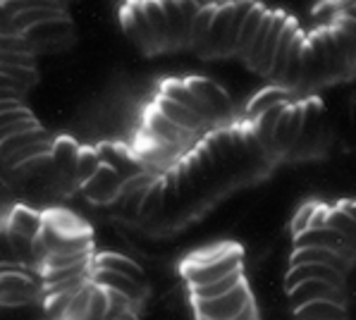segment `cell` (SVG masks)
<instances>
[{
    "mask_svg": "<svg viewBox=\"0 0 356 320\" xmlns=\"http://www.w3.org/2000/svg\"><path fill=\"white\" fill-rule=\"evenodd\" d=\"M120 22H122L124 34L131 38L136 48L144 55H161V43L151 29V22L146 17L144 3H124L120 10Z\"/></svg>",
    "mask_w": 356,
    "mask_h": 320,
    "instance_id": "7a4b0ae2",
    "label": "cell"
},
{
    "mask_svg": "<svg viewBox=\"0 0 356 320\" xmlns=\"http://www.w3.org/2000/svg\"><path fill=\"white\" fill-rule=\"evenodd\" d=\"M287 294H289V303H292V311L309 306L314 301H335L344 306V289H337V287H332L325 280H311V282L294 287Z\"/></svg>",
    "mask_w": 356,
    "mask_h": 320,
    "instance_id": "8fae6325",
    "label": "cell"
},
{
    "mask_svg": "<svg viewBox=\"0 0 356 320\" xmlns=\"http://www.w3.org/2000/svg\"><path fill=\"white\" fill-rule=\"evenodd\" d=\"M254 301L249 291V285L242 282L237 289H232L229 294L220 296V299H211V301H194L196 316L206 318V320H232L244 311L249 303Z\"/></svg>",
    "mask_w": 356,
    "mask_h": 320,
    "instance_id": "5b68a950",
    "label": "cell"
},
{
    "mask_svg": "<svg viewBox=\"0 0 356 320\" xmlns=\"http://www.w3.org/2000/svg\"><path fill=\"white\" fill-rule=\"evenodd\" d=\"M43 296V282L22 270L3 268V306H22Z\"/></svg>",
    "mask_w": 356,
    "mask_h": 320,
    "instance_id": "ba28073f",
    "label": "cell"
},
{
    "mask_svg": "<svg viewBox=\"0 0 356 320\" xmlns=\"http://www.w3.org/2000/svg\"><path fill=\"white\" fill-rule=\"evenodd\" d=\"M94 268H98V270H113V273L127 275V278H129V280H134L136 285L146 287V275H144V270L136 266L134 261H129V258L120 256V253H113V251L96 253Z\"/></svg>",
    "mask_w": 356,
    "mask_h": 320,
    "instance_id": "7402d4cb",
    "label": "cell"
},
{
    "mask_svg": "<svg viewBox=\"0 0 356 320\" xmlns=\"http://www.w3.org/2000/svg\"><path fill=\"white\" fill-rule=\"evenodd\" d=\"M101 165L103 163H101V156H98L96 146H81L79 165H76V186L84 189V186L98 175Z\"/></svg>",
    "mask_w": 356,
    "mask_h": 320,
    "instance_id": "f546056e",
    "label": "cell"
},
{
    "mask_svg": "<svg viewBox=\"0 0 356 320\" xmlns=\"http://www.w3.org/2000/svg\"><path fill=\"white\" fill-rule=\"evenodd\" d=\"M297 249H327L335 251L339 256H344L349 263L356 261V256L349 251L347 241L342 239V234H337L335 230L325 227V230H309L304 234L294 237V251Z\"/></svg>",
    "mask_w": 356,
    "mask_h": 320,
    "instance_id": "4fadbf2b",
    "label": "cell"
},
{
    "mask_svg": "<svg viewBox=\"0 0 356 320\" xmlns=\"http://www.w3.org/2000/svg\"><path fill=\"white\" fill-rule=\"evenodd\" d=\"M184 81H187L191 93H194L206 106L208 113L213 115L216 125H222L229 115H232V101H229L227 91L222 89V86H218L213 79H206V77H187Z\"/></svg>",
    "mask_w": 356,
    "mask_h": 320,
    "instance_id": "8992f818",
    "label": "cell"
},
{
    "mask_svg": "<svg viewBox=\"0 0 356 320\" xmlns=\"http://www.w3.org/2000/svg\"><path fill=\"white\" fill-rule=\"evenodd\" d=\"M81 191H84V196L89 198L91 203H98V206L118 203L120 191H122V177L115 173L111 165H101L98 175Z\"/></svg>",
    "mask_w": 356,
    "mask_h": 320,
    "instance_id": "7c38bea8",
    "label": "cell"
},
{
    "mask_svg": "<svg viewBox=\"0 0 356 320\" xmlns=\"http://www.w3.org/2000/svg\"><path fill=\"white\" fill-rule=\"evenodd\" d=\"M158 96H165L170 101L179 103V106H184L191 113H196L201 120L208 125V127H216V120H213V115L208 113L204 103L199 101V98L191 93V89L187 86V81L184 79H163L161 86H158Z\"/></svg>",
    "mask_w": 356,
    "mask_h": 320,
    "instance_id": "9a60e30c",
    "label": "cell"
},
{
    "mask_svg": "<svg viewBox=\"0 0 356 320\" xmlns=\"http://www.w3.org/2000/svg\"><path fill=\"white\" fill-rule=\"evenodd\" d=\"M218 3H201V10L196 13L194 22H191V36H189V48L196 53H204L206 41H208V31H211L213 17H216Z\"/></svg>",
    "mask_w": 356,
    "mask_h": 320,
    "instance_id": "cb8c5ba5",
    "label": "cell"
},
{
    "mask_svg": "<svg viewBox=\"0 0 356 320\" xmlns=\"http://www.w3.org/2000/svg\"><path fill=\"white\" fill-rule=\"evenodd\" d=\"M299 24L294 17H289L287 26L282 31V38H280V46H277V53H275V63H273V74H270V81L275 86L282 84L284 79V70H287V60H289V53H292V43L294 38L299 34Z\"/></svg>",
    "mask_w": 356,
    "mask_h": 320,
    "instance_id": "603a6c76",
    "label": "cell"
},
{
    "mask_svg": "<svg viewBox=\"0 0 356 320\" xmlns=\"http://www.w3.org/2000/svg\"><path fill=\"white\" fill-rule=\"evenodd\" d=\"M282 103H292V91L282 89V86H266L246 103V110H244V122L246 125H254L261 115H266L268 110H273L275 106H282Z\"/></svg>",
    "mask_w": 356,
    "mask_h": 320,
    "instance_id": "2e32d148",
    "label": "cell"
},
{
    "mask_svg": "<svg viewBox=\"0 0 356 320\" xmlns=\"http://www.w3.org/2000/svg\"><path fill=\"white\" fill-rule=\"evenodd\" d=\"M246 282L244 280V270H237V273L227 275L225 280H218V282L208 285V287H196L191 289V299L194 301H211V299H220V296L229 294L232 289H237L239 285Z\"/></svg>",
    "mask_w": 356,
    "mask_h": 320,
    "instance_id": "484cf974",
    "label": "cell"
},
{
    "mask_svg": "<svg viewBox=\"0 0 356 320\" xmlns=\"http://www.w3.org/2000/svg\"><path fill=\"white\" fill-rule=\"evenodd\" d=\"M91 280L103 287V289H113V291H120V294L129 296L131 301H139L141 296H144V287L136 285L134 280H129L127 275H120V273H113V270H98L94 268V275H91Z\"/></svg>",
    "mask_w": 356,
    "mask_h": 320,
    "instance_id": "44dd1931",
    "label": "cell"
},
{
    "mask_svg": "<svg viewBox=\"0 0 356 320\" xmlns=\"http://www.w3.org/2000/svg\"><path fill=\"white\" fill-rule=\"evenodd\" d=\"M234 249V244H220V246H206V249L191 253L182 266H208V263H218Z\"/></svg>",
    "mask_w": 356,
    "mask_h": 320,
    "instance_id": "836d02e7",
    "label": "cell"
},
{
    "mask_svg": "<svg viewBox=\"0 0 356 320\" xmlns=\"http://www.w3.org/2000/svg\"><path fill=\"white\" fill-rule=\"evenodd\" d=\"M318 206H321V203H304V206L299 208V213L294 215V220H292L294 237H299V234H304V232L311 230V220H314V215H316V211H318Z\"/></svg>",
    "mask_w": 356,
    "mask_h": 320,
    "instance_id": "d590c367",
    "label": "cell"
},
{
    "mask_svg": "<svg viewBox=\"0 0 356 320\" xmlns=\"http://www.w3.org/2000/svg\"><path fill=\"white\" fill-rule=\"evenodd\" d=\"M76 291H63V294L43 296V311H46V318L48 320H65V316H67V311H70V303H72Z\"/></svg>",
    "mask_w": 356,
    "mask_h": 320,
    "instance_id": "1f68e13d",
    "label": "cell"
},
{
    "mask_svg": "<svg viewBox=\"0 0 356 320\" xmlns=\"http://www.w3.org/2000/svg\"><path fill=\"white\" fill-rule=\"evenodd\" d=\"M96 151H98V156H101V163L111 165L115 173L122 177V184L141 177V175H149V170H146V165L141 163V158L136 156L134 148L124 146V143L103 141L96 146Z\"/></svg>",
    "mask_w": 356,
    "mask_h": 320,
    "instance_id": "277c9868",
    "label": "cell"
},
{
    "mask_svg": "<svg viewBox=\"0 0 356 320\" xmlns=\"http://www.w3.org/2000/svg\"><path fill=\"white\" fill-rule=\"evenodd\" d=\"M266 15H268V8H263L261 3H256L254 10L249 13V17H246L244 26H242V36H239V48H237V55L242 60L246 58V53H249L251 43H254L256 34H259V29H261L263 19H266Z\"/></svg>",
    "mask_w": 356,
    "mask_h": 320,
    "instance_id": "83f0119b",
    "label": "cell"
},
{
    "mask_svg": "<svg viewBox=\"0 0 356 320\" xmlns=\"http://www.w3.org/2000/svg\"><path fill=\"white\" fill-rule=\"evenodd\" d=\"M153 108H156L158 113L165 115L170 122H175L177 127H182V129L191 131L194 136H199V134H204L206 129H211V127H208L196 113H191V110H187L184 106H179V103H175V101H170V98H165V96H158L156 103H153Z\"/></svg>",
    "mask_w": 356,
    "mask_h": 320,
    "instance_id": "e0dca14e",
    "label": "cell"
},
{
    "mask_svg": "<svg viewBox=\"0 0 356 320\" xmlns=\"http://www.w3.org/2000/svg\"><path fill=\"white\" fill-rule=\"evenodd\" d=\"M144 139H149L151 143H156V146L165 148L170 156L179 158L182 156V151L189 146L191 139H194V134L187 129H182V127H177L175 122H170L163 113H158L156 108H149L146 110V118H144Z\"/></svg>",
    "mask_w": 356,
    "mask_h": 320,
    "instance_id": "6da1fadb",
    "label": "cell"
},
{
    "mask_svg": "<svg viewBox=\"0 0 356 320\" xmlns=\"http://www.w3.org/2000/svg\"><path fill=\"white\" fill-rule=\"evenodd\" d=\"M311 280H325L337 289H344V275L335 268L327 266H299V268H289L287 278H284V287L287 291H292L294 287L311 282Z\"/></svg>",
    "mask_w": 356,
    "mask_h": 320,
    "instance_id": "ac0fdd59",
    "label": "cell"
},
{
    "mask_svg": "<svg viewBox=\"0 0 356 320\" xmlns=\"http://www.w3.org/2000/svg\"><path fill=\"white\" fill-rule=\"evenodd\" d=\"M108 308H111V299H108V289L98 287L94 282V296H91V308H89V320H106Z\"/></svg>",
    "mask_w": 356,
    "mask_h": 320,
    "instance_id": "e575fe53",
    "label": "cell"
},
{
    "mask_svg": "<svg viewBox=\"0 0 356 320\" xmlns=\"http://www.w3.org/2000/svg\"><path fill=\"white\" fill-rule=\"evenodd\" d=\"M51 146H53L51 156H53V165H56L58 179L65 186H76V165H79L81 146L72 136H58Z\"/></svg>",
    "mask_w": 356,
    "mask_h": 320,
    "instance_id": "30bf717a",
    "label": "cell"
},
{
    "mask_svg": "<svg viewBox=\"0 0 356 320\" xmlns=\"http://www.w3.org/2000/svg\"><path fill=\"white\" fill-rule=\"evenodd\" d=\"M196 320H206V318H196ZM232 320H259V318H256V303L251 301L249 306H246L244 311L239 313L237 318H232Z\"/></svg>",
    "mask_w": 356,
    "mask_h": 320,
    "instance_id": "8d00e7d4",
    "label": "cell"
},
{
    "mask_svg": "<svg viewBox=\"0 0 356 320\" xmlns=\"http://www.w3.org/2000/svg\"><path fill=\"white\" fill-rule=\"evenodd\" d=\"M327 227L335 230L337 234H342V239L347 241L349 251L356 256V220L344 211L339 203L330 208V215H327Z\"/></svg>",
    "mask_w": 356,
    "mask_h": 320,
    "instance_id": "4316f807",
    "label": "cell"
},
{
    "mask_svg": "<svg viewBox=\"0 0 356 320\" xmlns=\"http://www.w3.org/2000/svg\"><path fill=\"white\" fill-rule=\"evenodd\" d=\"M289 22V15L284 10H275V19H273V29H270V36H268L266 46H263V53H261V60L256 65V74L266 77L270 79L273 74V63H275V53H277V46H280V38H282V31Z\"/></svg>",
    "mask_w": 356,
    "mask_h": 320,
    "instance_id": "ffe728a7",
    "label": "cell"
},
{
    "mask_svg": "<svg viewBox=\"0 0 356 320\" xmlns=\"http://www.w3.org/2000/svg\"><path fill=\"white\" fill-rule=\"evenodd\" d=\"M299 266H327L335 268L339 273H347L349 261L344 256H339L335 251L327 249H297L292 251V258H289V268H299Z\"/></svg>",
    "mask_w": 356,
    "mask_h": 320,
    "instance_id": "d6986e66",
    "label": "cell"
},
{
    "mask_svg": "<svg viewBox=\"0 0 356 320\" xmlns=\"http://www.w3.org/2000/svg\"><path fill=\"white\" fill-rule=\"evenodd\" d=\"M163 208H165V175L153 179V184L149 186V194L144 198V206H141L139 218H151V215L161 213Z\"/></svg>",
    "mask_w": 356,
    "mask_h": 320,
    "instance_id": "4dcf8cb0",
    "label": "cell"
},
{
    "mask_svg": "<svg viewBox=\"0 0 356 320\" xmlns=\"http://www.w3.org/2000/svg\"><path fill=\"white\" fill-rule=\"evenodd\" d=\"M43 225H46V218L43 213L34 211L29 206H15L10 211L8 220H5V227L3 232H10V234H17V237H24L29 241H36L43 232Z\"/></svg>",
    "mask_w": 356,
    "mask_h": 320,
    "instance_id": "5bb4252c",
    "label": "cell"
},
{
    "mask_svg": "<svg viewBox=\"0 0 356 320\" xmlns=\"http://www.w3.org/2000/svg\"><path fill=\"white\" fill-rule=\"evenodd\" d=\"M301 134H304V103H289L273 134V153L275 156L289 153L294 146H299Z\"/></svg>",
    "mask_w": 356,
    "mask_h": 320,
    "instance_id": "52a82bcc",
    "label": "cell"
},
{
    "mask_svg": "<svg viewBox=\"0 0 356 320\" xmlns=\"http://www.w3.org/2000/svg\"><path fill=\"white\" fill-rule=\"evenodd\" d=\"M242 263H244V251L239 249V246H234V249L218 263H208V266H182V278L187 280L189 289L208 287V285L218 282V280H225L227 275L237 273V270H242Z\"/></svg>",
    "mask_w": 356,
    "mask_h": 320,
    "instance_id": "3957f363",
    "label": "cell"
},
{
    "mask_svg": "<svg viewBox=\"0 0 356 320\" xmlns=\"http://www.w3.org/2000/svg\"><path fill=\"white\" fill-rule=\"evenodd\" d=\"M294 320H349L347 306L335 301H314L294 311Z\"/></svg>",
    "mask_w": 356,
    "mask_h": 320,
    "instance_id": "d4e9b609",
    "label": "cell"
},
{
    "mask_svg": "<svg viewBox=\"0 0 356 320\" xmlns=\"http://www.w3.org/2000/svg\"><path fill=\"white\" fill-rule=\"evenodd\" d=\"M339 206H342L344 211H347V213L352 215V218L356 220V201H354V203H349V201H342V203H339Z\"/></svg>",
    "mask_w": 356,
    "mask_h": 320,
    "instance_id": "74e56055",
    "label": "cell"
},
{
    "mask_svg": "<svg viewBox=\"0 0 356 320\" xmlns=\"http://www.w3.org/2000/svg\"><path fill=\"white\" fill-rule=\"evenodd\" d=\"M146 17L151 22V29L156 34L158 43H161V51L170 53V31H168V15H165V5L163 3H144Z\"/></svg>",
    "mask_w": 356,
    "mask_h": 320,
    "instance_id": "f1b7e54d",
    "label": "cell"
},
{
    "mask_svg": "<svg viewBox=\"0 0 356 320\" xmlns=\"http://www.w3.org/2000/svg\"><path fill=\"white\" fill-rule=\"evenodd\" d=\"M234 17V3H218L216 17H213L211 31H208L206 48L201 53V58H227V38H229V26H232Z\"/></svg>",
    "mask_w": 356,
    "mask_h": 320,
    "instance_id": "9c48e42d",
    "label": "cell"
},
{
    "mask_svg": "<svg viewBox=\"0 0 356 320\" xmlns=\"http://www.w3.org/2000/svg\"><path fill=\"white\" fill-rule=\"evenodd\" d=\"M91 296H94V280L89 285H84L74 294L72 303H70V311L65 320H89V308H91Z\"/></svg>",
    "mask_w": 356,
    "mask_h": 320,
    "instance_id": "d6a6232c",
    "label": "cell"
}]
</instances>
